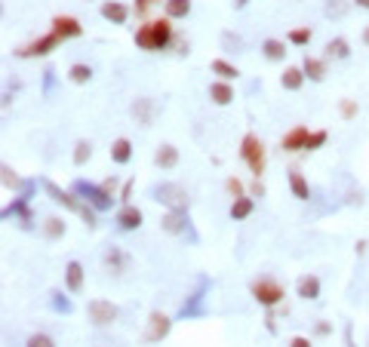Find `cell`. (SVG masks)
<instances>
[{"label":"cell","instance_id":"6da1fadb","mask_svg":"<svg viewBox=\"0 0 369 347\" xmlns=\"http://www.w3.org/2000/svg\"><path fill=\"white\" fill-rule=\"evenodd\" d=\"M136 46L142 53H163V49L173 46L175 31H173V19L170 15H161V19H148L136 28Z\"/></svg>","mask_w":369,"mask_h":347},{"label":"cell","instance_id":"7a4b0ae2","mask_svg":"<svg viewBox=\"0 0 369 347\" xmlns=\"http://www.w3.org/2000/svg\"><path fill=\"white\" fill-rule=\"evenodd\" d=\"M71 191L77 194L83 203H89L96 213H111V209H114V200L117 197H114L111 191H105V184H92V182L77 179V182H71Z\"/></svg>","mask_w":369,"mask_h":347},{"label":"cell","instance_id":"3957f363","mask_svg":"<svg viewBox=\"0 0 369 347\" xmlns=\"http://www.w3.org/2000/svg\"><path fill=\"white\" fill-rule=\"evenodd\" d=\"M240 160L249 166L253 179H262L265 166H268V154H265V141L258 139L256 132H246L240 139Z\"/></svg>","mask_w":369,"mask_h":347},{"label":"cell","instance_id":"277c9868","mask_svg":"<svg viewBox=\"0 0 369 347\" xmlns=\"http://www.w3.org/2000/svg\"><path fill=\"white\" fill-rule=\"evenodd\" d=\"M249 295H253L265 310H271V308H277V304H283L287 289H283V283H277L274 277H258V280L249 283Z\"/></svg>","mask_w":369,"mask_h":347},{"label":"cell","instance_id":"5b68a950","mask_svg":"<svg viewBox=\"0 0 369 347\" xmlns=\"http://www.w3.org/2000/svg\"><path fill=\"white\" fill-rule=\"evenodd\" d=\"M151 200L163 203L166 209H188L191 206V197L188 191H184V184L179 182H161L151 188Z\"/></svg>","mask_w":369,"mask_h":347},{"label":"cell","instance_id":"8992f818","mask_svg":"<svg viewBox=\"0 0 369 347\" xmlns=\"http://www.w3.org/2000/svg\"><path fill=\"white\" fill-rule=\"evenodd\" d=\"M161 227H163L166 234L179 236V240H184V236H188L191 243H197V240H200L197 231H194V225H191L188 209H166L163 218H161Z\"/></svg>","mask_w":369,"mask_h":347},{"label":"cell","instance_id":"52a82bcc","mask_svg":"<svg viewBox=\"0 0 369 347\" xmlns=\"http://www.w3.org/2000/svg\"><path fill=\"white\" fill-rule=\"evenodd\" d=\"M58 44H62V37L53 31H46V34H40V37L31 40V44L15 49V58H46L49 53H56Z\"/></svg>","mask_w":369,"mask_h":347},{"label":"cell","instance_id":"ba28073f","mask_svg":"<svg viewBox=\"0 0 369 347\" xmlns=\"http://www.w3.org/2000/svg\"><path fill=\"white\" fill-rule=\"evenodd\" d=\"M170 332H173V317H170V314H163V310H151L142 341H145V344H161Z\"/></svg>","mask_w":369,"mask_h":347},{"label":"cell","instance_id":"9c48e42d","mask_svg":"<svg viewBox=\"0 0 369 347\" xmlns=\"http://www.w3.org/2000/svg\"><path fill=\"white\" fill-rule=\"evenodd\" d=\"M44 184V191H46V197L56 203V206H62V209H68V213H77L80 215V209H83V200L74 194L71 188H58L56 182H49V179H44L40 182Z\"/></svg>","mask_w":369,"mask_h":347},{"label":"cell","instance_id":"30bf717a","mask_svg":"<svg viewBox=\"0 0 369 347\" xmlns=\"http://www.w3.org/2000/svg\"><path fill=\"white\" fill-rule=\"evenodd\" d=\"M117 304L114 301H105V298H92L87 301V317H89V323L92 326H99V329H105V326H111L114 320H117Z\"/></svg>","mask_w":369,"mask_h":347},{"label":"cell","instance_id":"8fae6325","mask_svg":"<svg viewBox=\"0 0 369 347\" xmlns=\"http://www.w3.org/2000/svg\"><path fill=\"white\" fill-rule=\"evenodd\" d=\"M114 222L120 231H139V227L145 225V213H142L136 203H123V206L114 213Z\"/></svg>","mask_w":369,"mask_h":347},{"label":"cell","instance_id":"7c38bea8","mask_svg":"<svg viewBox=\"0 0 369 347\" xmlns=\"http://www.w3.org/2000/svg\"><path fill=\"white\" fill-rule=\"evenodd\" d=\"M49 31L58 34V37H62V44H65V40L83 37V25H80V19H74V15H53V22H49Z\"/></svg>","mask_w":369,"mask_h":347},{"label":"cell","instance_id":"4fadbf2b","mask_svg":"<svg viewBox=\"0 0 369 347\" xmlns=\"http://www.w3.org/2000/svg\"><path fill=\"white\" fill-rule=\"evenodd\" d=\"M99 13H102V19L111 22V25H127L130 15H132V6H127L123 0H102Z\"/></svg>","mask_w":369,"mask_h":347},{"label":"cell","instance_id":"5bb4252c","mask_svg":"<svg viewBox=\"0 0 369 347\" xmlns=\"http://www.w3.org/2000/svg\"><path fill=\"white\" fill-rule=\"evenodd\" d=\"M83 286H87V270L77 258H71L68 265H65V292L68 295H80Z\"/></svg>","mask_w":369,"mask_h":347},{"label":"cell","instance_id":"9a60e30c","mask_svg":"<svg viewBox=\"0 0 369 347\" xmlns=\"http://www.w3.org/2000/svg\"><path fill=\"white\" fill-rule=\"evenodd\" d=\"M308 135H311V130L308 126H292L289 132H283V139H280V148L287 151V154H299V151H305L308 145Z\"/></svg>","mask_w":369,"mask_h":347},{"label":"cell","instance_id":"2e32d148","mask_svg":"<svg viewBox=\"0 0 369 347\" xmlns=\"http://www.w3.org/2000/svg\"><path fill=\"white\" fill-rule=\"evenodd\" d=\"M330 58H320V56H305L301 58V71H305V77L311 83H323L326 74H330Z\"/></svg>","mask_w":369,"mask_h":347},{"label":"cell","instance_id":"e0dca14e","mask_svg":"<svg viewBox=\"0 0 369 347\" xmlns=\"http://www.w3.org/2000/svg\"><path fill=\"white\" fill-rule=\"evenodd\" d=\"M130 114H132V120H136V123L151 126V123H154V114H157L154 99H148V96L136 99V101H132V108H130Z\"/></svg>","mask_w":369,"mask_h":347},{"label":"cell","instance_id":"ac0fdd59","mask_svg":"<svg viewBox=\"0 0 369 347\" xmlns=\"http://www.w3.org/2000/svg\"><path fill=\"white\" fill-rule=\"evenodd\" d=\"M296 295L301 301H317L320 298V277L317 274H301L296 280Z\"/></svg>","mask_w":369,"mask_h":347},{"label":"cell","instance_id":"d6986e66","mask_svg":"<svg viewBox=\"0 0 369 347\" xmlns=\"http://www.w3.org/2000/svg\"><path fill=\"white\" fill-rule=\"evenodd\" d=\"M206 286H209V280H206V277H200V286H197V292L191 295V298H188V304H182V310H179V317H182V320H191V317H204V314H206V310H204V304H200V301H204V289H206Z\"/></svg>","mask_w":369,"mask_h":347},{"label":"cell","instance_id":"ffe728a7","mask_svg":"<svg viewBox=\"0 0 369 347\" xmlns=\"http://www.w3.org/2000/svg\"><path fill=\"white\" fill-rule=\"evenodd\" d=\"M108 154H111V163H117V166H127L130 160H132V154H136V148H132V141L127 139V135H120V139H114V141H111Z\"/></svg>","mask_w":369,"mask_h":347},{"label":"cell","instance_id":"44dd1931","mask_svg":"<svg viewBox=\"0 0 369 347\" xmlns=\"http://www.w3.org/2000/svg\"><path fill=\"white\" fill-rule=\"evenodd\" d=\"M234 99H237V96H234V87L228 80H213V83H209V101H213V105L228 108Z\"/></svg>","mask_w":369,"mask_h":347},{"label":"cell","instance_id":"7402d4cb","mask_svg":"<svg viewBox=\"0 0 369 347\" xmlns=\"http://www.w3.org/2000/svg\"><path fill=\"white\" fill-rule=\"evenodd\" d=\"M305 71H301V65H287L283 68V74H280V87L287 89V92H299L301 87H305Z\"/></svg>","mask_w":369,"mask_h":347},{"label":"cell","instance_id":"603a6c76","mask_svg":"<svg viewBox=\"0 0 369 347\" xmlns=\"http://www.w3.org/2000/svg\"><path fill=\"white\" fill-rule=\"evenodd\" d=\"M102 261H105L108 270H114V274H123V270H130V255H127V252H123L120 246H108L105 255H102Z\"/></svg>","mask_w":369,"mask_h":347},{"label":"cell","instance_id":"cb8c5ba5","mask_svg":"<svg viewBox=\"0 0 369 347\" xmlns=\"http://www.w3.org/2000/svg\"><path fill=\"white\" fill-rule=\"evenodd\" d=\"M154 166H157V169H166V172H170V169H175V166H179V148L170 145V141H166V145H161V148L154 151Z\"/></svg>","mask_w":369,"mask_h":347},{"label":"cell","instance_id":"d4e9b609","mask_svg":"<svg viewBox=\"0 0 369 347\" xmlns=\"http://www.w3.org/2000/svg\"><path fill=\"white\" fill-rule=\"evenodd\" d=\"M256 213V197H237V200H231V209H228V215H231V222H246L249 215Z\"/></svg>","mask_w":369,"mask_h":347},{"label":"cell","instance_id":"484cf974","mask_svg":"<svg viewBox=\"0 0 369 347\" xmlns=\"http://www.w3.org/2000/svg\"><path fill=\"white\" fill-rule=\"evenodd\" d=\"M209 71L215 74V80H228V83L240 77V68L228 62V58H213V62H209Z\"/></svg>","mask_w":369,"mask_h":347},{"label":"cell","instance_id":"4316f807","mask_svg":"<svg viewBox=\"0 0 369 347\" xmlns=\"http://www.w3.org/2000/svg\"><path fill=\"white\" fill-rule=\"evenodd\" d=\"M287 40H277V37H265L262 40V56L268 58V62H283L287 58Z\"/></svg>","mask_w":369,"mask_h":347},{"label":"cell","instance_id":"83f0119b","mask_svg":"<svg viewBox=\"0 0 369 347\" xmlns=\"http://www.w3.org/2000/svg\"><path fill=\"white\" fill-rule=\"evenodd\" d=\"M289 191L296 200H311V184H308V179L299 172V169H289Z\"/></svg>","mask_w":369,"mask_h":347},{"label":"cell","instance_id":"f1b7e54d","mask_svg":"<svg viewBox=\"0 0 369 347\" xmlns=\"http://www.w3.org/2000/svg\"><path fill=\"white\" fill-rule=\"evenodd\" d=\"M44 236L49 243H56V240H62L65 234H68V225H65V218H58V215H49V218H44Z\"/></svg>","mask_w":369,"mask_h":347},{"label":"cell","instance_id":"f546056e","mask_svg":"<svg viewBox=\"0 0 369 347\" xmlns=\"http://www.w3.org/2000/svg\"><path fill=\"white\" fill-rule=\"evenodd\" d=\"M323 49H326L323 58H332V62H345V58H351V44L345 37H332Z\"/></svg>","mask_w":369,"mask_h":347},{"label":"cell","instance_id":"4dcf8cb0","mask_svg":"<svg viewBox=\"0 0 369 347\" xmlns=\"http://www.w3.org/2000/svg\"><path fill=\"white\" fill-rule=\"evenodd\" d=\"M191 0H166L163 4V15H170L173 22H179V19H188L191 15Z\"/></svg>","mask_w":369,"mask_h":347},{"label":"cell","instance_id":"1f68e13d","mask_svg":"<svg viewBox=\"0 0 369 347\" xmlns=\"http://www.w3.org/2000/svg\"><path fill=\"white\" fill-rule=\"evenodd\" d=\"M49 308H53L56 314H62V317H71V314H74V304H71V298H68V295H62L58 289L49 292Z\"/></svg>","mask_w":369,"mask_h":347},{"label":"cell","instance_id":"d6a6232c","mask_svg":"<svg viewBox=\"0 0 369 347\" xmlns=\"http://www.w3.org/2000/svg\"><path fill=\"white\" fill-rule=\"evenodd\" d=\"M68 80L77 83V87L89 83V80H92V65H87V62H74V65L68 68Z\"/></svg>","mask_w":369,"mask_h":347},{"label":"cell","instance_id":"836d02e7","mask_svg":"<svg viewBox=\"0 0 369 347\" xmlns=\"http://www.w3.org/2000/svg\"><path fill=\"white\" fill-rule=\"evenodd\" d=\"M0 172H4V188H6V191L19 194V191L25 188V182L19 179V175H15V169H13L10 163H4V166H0Z\"/></svg>","mask_w":369,"mask_h":347},{"label":"cell","instance_id":"e575fe53","mask_svg":"<svg viewBox=\"0 0 369 347\" xmlns=\"http://www.w3.org/2000/svg\"><path fill=\"white\" fill-rule=\"evenodd\" d=\"M311 40H314V31L311 28H292L287 34V44H292V46H308Z\"/></svg>","mask_w":369,"mask_h":347},{"label":"cell","instance_id":"d590c367","mask_svg":"<svg viewBox=\"0 0 369 347\" xmlns=\"http://www.w3.org/2000/svg\"><path fill=\"white\" fill-rule=\"evenodd\" d=\"M89 157H92V145H89V141L87 139H80L77 141V145H74V166H87L89 163Z\"/></svg>","mask_w":369,"mask_h":347},{"label":"cell","instance_id":"8d00e7d4","mask_svg":"<svg viewBox=\"0 0 369 347\" xmlns=\"http://www.w3.org/2000/svg\"><path fill=\"white\" fill-rule=\"evenodd\" d=\"M166 4V0H132V13H136V19H145L148 22V15L154 6H161Z\"/></svg>","mask_w":369,"mask_h":347},{"label":"cell","instance_id":"74e56055","mask_svg":"<svg viewBox=\"0 0 369 347\" xmlns=\"http://www.w3.org/2000/svg\"><path fill=\"white\" fill-rule=\"evenodd\" d=\"M326 139H330V132L326 130H311V135H308V145H305V151L311 154V151H320L323 145H326Z\"/></svg>","mask_w":369,"mask_h":347},{"label":"cell","instance_id":"f35d334b","mask_svg":"<svg viewBox=\"0 0 369 347\" xmlns=\"http://www.w3.org/2000/svg\"><path fill=\"white\" fill-rule=\"evenodd\" d=\"M225 191L231 194V200H237V197H246V194H249V188H246V184H243L240 179H237V175H231V179L225 182Z\"/></svg>","mask_w":369,"mask_h":347},{"label":"cell","instance_id":"ab89813d","mask_svg":"<svg viewBox=\"0 0 369 347\" xmlns=\"http://www.w3.org/2000/svg\"><path fill=\"white\" fill-rule=\"evenodd\" d=\"M339 114H342V120H354V117L360 114L357 101H354V99H342V101H339Z\"/></svg>","mask_w":369,"mask_h":347},{"label":"cell","instance_id":"60d3db41","mask_svg":"<svg viewBox=\"0 0 369 347\" xmlns=\"http://www.w3.org/2000/svg\"><path fill=\"white\" fill-rule=\"evenodd\" d=\"M345 13H348V0H330L326 4V15L330 19H345Z\"/></svg>","mask_w":369,"mask_h":347},{"label":"cell","instance_id":"b9f144b4","mask_svg":"<svg viewBox=\"0 0 369 347\" xmlns=\"http://www.w3.org/2000/svg\"><path fill=\"white\" fill-rule=\"evenodd\" d=\"M25 347H56V341L46 332H35V335L28 338V344H25Z\"/></svg>","mask_w":369,"mask_h":347},{"label":"cell","instance_id":"7bdbcfd3","mask_svg":"<svg viewBox=\"0 0 369 347\" xmlns=\"http://www.w3.org/2000/svg\"><path fill=\"white\" fill-rule=\"evenodd\" d=\"M132 191H136V179H127V182L120 184V197H117V200H120V203H132Z\"/></svg>","mask_w":369,"mask_h":347},{"label":"cell","instance_id":"ee69618b","mask_svg":"<svg viewBox=\"0 0 369 347\" xmlns=\"http://www.w3.org/2000/svg\"><path fill=\"white\" fill-rule=\"evenodd\" d=\"M287 347H314V344H311V338H305V335H292Z\"/></svg>","mask_w":369,"mask_h":347},{"label":"cell","instance_id":"f6af8a7d","mask_svg":"<svg viewBox=\"0 0 369 347\" xmlns=\"http://www.w3.org/2000/svg\"><path fill=\"white\" fill-rule=\"evenodd\" d=\"M249 197H265V184H262V179H253V184H249Z\"/></svg>","mask_w":369,"mask_h":347},{"label":"cell","instance_id":"bcb514c9","mask_svg":"<svg viewBox=\"0 0 369 347\" xmlns=\"http://www.w3.org/2000/svg\"><path fill=\"white\" fill-rule=\"evenodd\" d=\"M265 329H268V332H271V335L277 332V317H274V308L265 314Z\"/></svg>","mask_w":369,"mask_h":347},{"label":"cell","instance_id":"7dc6e473","mask_svg":"<svg viewBox=\"0 0 369 347\" xmlns=\"http://www.w3.org/2000/svg\"><path fill=\"white\" fill-rule=\"evenodd\" d=\"M345 347H357L354 344V326H351V323L345 326Z\"/></svg>","mask_w":369,"mask_h":347},{"label":"cell","instance_id":"c3c4849f","mask_svg":"<svg viewBox=\"0 0 369 347\" xmlns=\"http://www.w3.org/2000/svg\"><path fill=\"white\" fill-rule=\"evenodd\" d=\"M102 184H105V191H111L114 197H120V194H117V179H114V175H111V179H105Z\"/></svg>","mask_w":369,"mask_h":347},{"label":"cell","instance_id":"681fc988","mask_svg":"<svg viewBox=\"0 0 369 347\" xmlns=\"http://www.w3.org/2000/svg\"><path fill=\"white\" fill-rule=\"evenodd\" d=\"M314 332H317V335H330V323H323V320H320V323L314 326Z\"/></svg>","mask_w":369,"mask_h":347},{"label":"cell","instance_id":"f907efd6","mask_svg":"<svg viewBox=\"0 0 369 347\" xmlns=\"http://www.w3.org/2000/svg\"><path fill=\"white\" fill-rule=\"evenodd\" d=\"M351 4H354L357 10H366L369 13V0H351Z\"/></svg>","mask_w":369,"mask_h":347},{"label":"cell","instance_id":"816d5d0a","mask_svg":"<svg viewBox=\"0 0 369 347\" xmlns=\"http://www.w3.org/2000/svg\"><path fill=\"white\" fill-rule=\"evenodd\" d=\"M249 4H253V0H234V10H246Z\"/></svg>","mask_w":369,"mask_h":347},{"label":"cell","instance_id":"f5cc1de1","mask_svg":"<svg viewBox=\"0 0 369 347\" xmlns=\"http://www.w3.org/2000/svg\"><path fill=\"white\" fill-rule=\"evenodd\" d=\"M360 37H363V46L369 49V25H366V28H363V34H360Z\"/></svg>","mask_w":369,"mask_h":347},{"label":"cell","instance_id":"db71d44e","mask_svg":"<svg viewBox=\"0 0 369 347\" xmlns=\"http://www.w3.org/2000/svg\"><path fill=\"white\" fill-rule=\"evenodd\" d=\"M87 4H92V0H87Z\"/></svg>","mask_w":369,"mask_h":347}]
</instances>
